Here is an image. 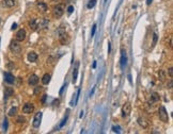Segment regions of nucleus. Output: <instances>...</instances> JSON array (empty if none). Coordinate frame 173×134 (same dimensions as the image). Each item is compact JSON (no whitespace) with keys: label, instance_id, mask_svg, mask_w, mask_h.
Masks as SVG:
<instances>
[{"label":"nucleus","instance_id":"f257e3e1","mask_svg":"<svg viewBox=\"0 0 173 134\" xmlns=\"http://www.w3.org/2000/svg\"><path fill=\"white\" fill-rule=\"evenodd\" d=\"M10 49H11V51L13 53L15 54H19L20 51H22V46H20L19 42L18 40H12L11 44H10Z\"/></svg>","mask_w":173,"mask_h":134},{"label":"nucleus","instance_id":"f03ea898","mask_svg":"<svg viewBox=\"0 0 173 134\" xmlns=\"http://www.w3.org/2000/svg\"><path fill=\"white\" fill-rule=\"evenodd\" d=\"M158 115H159V119L161 121H164V122H168V121H169V116H168V113H167L166 107L164 105H161L159 107Z\"/></svg>","mask_w":173,"mask_h":134},{"label":"nucleus","instance_id":"7ed1b4c3","mask_svg":"<svg viewBox=\"0 0 173 134\" xmlns=\"http://www.w3.org/2000/svg\"><path fill=\"white\" fill-rule=\"evenodd\" d=\"M63 13H64V7L62 6V4H58V6H56L54 8V10H53V14H54V16L56 18L61 17L63 15Z\"/></svg>","mask_w":173,"mask_h":134},{"label":"nucleus","instance_id":"20e7f679","mask_svg":"<svg viewBox=\"0 0 173 134\" xmlns=\"http://www.w3.org/2000/svg\"><path fill=\"white\" fill-rule=\"evenodd\" d=\"M42 116H43V113L42 112H38L37 114H35L34 118H33V122L32 125L34 128H39L40 125H41V120H42Z\"/></svg>","mask_w":173,"mask_h":134},{"label":"nucleus","instance_id":"39448f33","mask_svg":"<svg viewBox=\"0 0 173 134\" xmlns=\"http://www.w3.org/2000/svg\"><path fill=\"white\" fill-rule=\"evenodd\" d=\"M131 112V104L129 102H126V103L122 107V116L123 117H127Z\"/></svg>","mask_w":173,"mask_h":134},{"label":"nucleus","instance_id":"423d86ee","mask_svg":"<svg viewBox=\"0 0 173 134\" xmlns=\"http://www.w3.org/2000/svg\"><path fill=\"white\" fill-rule=\"evenodd\" d=\"M58 35H59V39L61 40V43L65 44V38H66V32H65V28L60 27L58 29Z\"/></svg>","mask_w":173,"mask_h":134},{"label":"nucleus","instance_id":"0eeeda50","mask_svg":"<svg viewBox=\"0 0 173 134\" xmlns=\"http://www.w3.org/2000/svg\"><path fill=\"white\" fill-rule=\"evenodd\" d=\"M33 111H34V105L32 103H30V102H28V103H26L23 106V112L26 113V114H31Z\"/></svg>","mask_w":173,"mask_h":134},{"label":"nucleus","instance_id":"6e6552de","mask_svg":"<svg viewBox=\"0 0 173 134\" xmlns=\"http://www.w3.org/2000/svg\"><path fill=\"white\" fill-rule=\"evenodd\" d=\"M1 6L3 8H13L16 6V1L15 0H2L1 1Z\"/></svg>","mask_w":173,"mask_h":134},{"label":"nucleus","instance_id":"1a4fd4ad","mask_svg":"<svg viewBox=\"0 0 173 134\" xmlns=\"http://www.w3.org/2000/svg\"><path fill=\"white\" fill-rule=\"evenodd\" d=\"M25 38H26V31L24 29L18 30L17 33H16V40H18V42H23Z\"/></svg>","mask_w":173,"mask_h":134},{"label":"nucleus","instance_id":"9d476101","mask_svg":"<svg viewBox=\"0 0 173 134\" xmlns=\"http://www.w3.org/2000/svg\"><path fill=\"white\" fill-rule=\"evenodd\" d=\"M4 81H6L7 83H9V84H13L15 82V78H14V76L12 74L4 73Z\"/></svg>","mask_w":173,"mask_h":134},{"label":"nucleus","instance_id":"9b49d317","mask_svg":"<svg viewBox=\"0 0 173 134\" xmlns=\"http://www.w3.org/2000/svg\"><path fill=\"white\" fill-rule=\"evenodd\" d=\"M126 61H127V59H126V51L124 49H122L121 50V67H122V69H123L125 67V65H126Z\"/></svg>","mask_w":173,"mask_h":134},{"label":"nucleus","instance_id":"f8f14e48","mask_svg":"<svg viewBox=\"0 0 173 134\" xmlns=\"http://www.w3.org/2000/svg\"><path fill=\"white\" fill-rule=\"evenodd\" d=\"M37 7H38V9L40 10V12H42V13H45L47 11V4L45 3V2H43V1H39L38 3H37Z\"/></svg>","mask_w":173,"mask_h":134},{"label":"nucleus","instance_id":"ddd939ff","mask_svg":"<svg viewBox=\"0 0 173 134\" xmlns=\"http://www.w3.org/2000/svg\"><path fill=\"white\" fill-rule=\"evenodd\" d=\"M138 123L143 129H147V128H149V121H147L144 117H139L138 118Z\"/></svg>","mask_w":173,"mask_h":134},{"label":"nucleus","instance_id":"4468645a","mask_svg":"<svg viewBox=\"0 0 173 134\" xmlns=\"http://www.w3.org/2000/svg\"><path fill=\"white\" fill-rule=\"evenodd\" d=\"M28 82H29L30 85H37L38 82H39V77L37 75H31V76L29 77Z\"/></svg>","mask_w":173,"mask_h":134},{"label":"nucleus","instance_id":"2eb2a0df","mask_svg":"<svg viewBox=\"0 0 173 134\" xmlns=\"http://www.w3.org/2000/svg\"><path fill=\"white\" fill-rule=\"evenodd\" d=\"M27 59L29 62H31V63H34V62H37L38 60V54L33 52V51H31V52H29L28 55H27Z\"/></svg>","mask_w":173,"mask_h":134},{"label":"nucleus","instance_id":"dca6fc26","mask_svg":"<svg viewBox=\"0 0 173 134\" xmlns=\"http://www.w3.org/2000/svg\"><path fill=\"white\" fill-rule=\"evenodd\" d=\"M14 94V91L12 87H6V90H4V99H8V98H10L11 96H13Z\"/></svg>","mask_w":173,"mask_h":134},{"label":"nucleus","instance_id":"f3484780","mask_svg":"<svg viewBox=\"0 0 173 134\" xmlns=\"http://www.w3.org/2000/svg\"><path fill=\"white\" fill-rule=\"evenodd\" d=\"M78 66H79V63L77 62V63H76L75 68H74V71H73V83H76V80H77V75H78Z\"/></svg>","mask_w":173,"mask_h":134},{"label":"nucleus","instance_id":"a211bd4d","mask_svg":"<svg viewBox=\"0 0 173 134\" xmlns=\"http://www.w3.org/2000/svg\"><path fill=\"white\" fill-rule=\"evenodd\" d=\"M158 100H159L158 94H157V93H152L151 94V100H150L151 103H155V102H157Z\"/></svg>","mask_w":173,"mask_h":134},{"label":"nucleus","instance_id":"6ab92c4d","mask_svg":"<svg viewBox=\"0 0 173 134\" xmlns=\"http://www.w3.org/2000/svg\"><path fill=\"white\" fill-rule=\"evenodd\" d=\"M29 27H30V29L31 30H33V31H35L39 27H38V24H37V20L35 19H31L29 21Z\"/></svg>","mask_w":173,"mask_h":134},{"label":"nucleus","instance_id":"aec40b11","mask_svg":"<svg viewBox=\"0 0 173 134\" xmlns=\"http://www.w3.org/2000/svg\"><path fill=\"white\" fill-rule=\"evenodd\" d=\"M50 78H51V77H50V75H48V74H45L44 76H43V78H42V83L43 84H48L49 82H50Z\"/></svg>","mask_w":173,"mask_h":134},{"label":"nucleus","instance_id":"412c9836","mask_svg":"<svg viewBox=\"0 0 173 134\" xmlns=\"http://www.w3.org/2000/svg\"><path fill=\"white\" fill-rule=\"evenodd\" d=\"M16 113H17V107L13 106V107H11V109H10V111H9V113H8V115H9L10 117H13V116L16 115Z\"/></svg>","mask_w":173,"mask_h":134},{"label":"nucleus","instance_id":"4be33fe9","mask_svg":"<svg viewBox=\"0 0 173 134\" xmlns=\"http://www.w3.org/2000/svg\"><path fill=\"white\" fill-rule=\"evenodd\" d=\"M48 24H49V21L46 19V18H44L43 20H42V23H41L40 25H38V27H40V28H46L47 26H48Z\"/></svg>","mask_w":173,"mask_h":134},{"label":"nucleus","instance_id":"5701e85b","mask_svg":"<svg viewBox=\"0 0 173 134\" xmlns=\"http://www.w3.org/2000/svg\"><path fill=\"white\" fill-rule=\"evenodd\" d=\"M95 4H96V0H90V1L88 2V6H86V8H88V9H92V8L95 7Z\"/></svg>","mask_w":173,"mask_h":134},{"label":"nucleus","instance_id":"b1692460","mask_svg":"<svg viewBox=\"0 0 173 134\" xmlns=\"http://www.w3.org/2000/svg\"><path fill=\"white\" fill-rule=\"evenodd\" d=\"M157 39H158V37H157V34H154V35H153V43H152V48H154L155 46H156Z\"/></svg>","mask_w":173,"mask_h":134},{"label":"nucleus","instance_id":"393cba45","mask_svg":"<svg viewBox=\"0 0 173 134\" xmlns=\"http://www.w3.org/2000/svg\"><path fill=\"white\" fill-rule=\"evenodd\" d=\"M159 79L161 81H164L166 79V75H165V71L164 70H159Z\"/></svg>","mask_w":173,"mask_h":134},{"label":"nucleus","instance_id":"a878e982","mask_svg":"<svg viewBox=\"0 0 173 134\" xmlns=\"http://www.w3.org/2000/svg\"><path fill=\"white\" fill-rule=\"evenodd\" d=\"M16 122H17V123H24V122H25V118H24L23 116H19V117H17V120H16Z\"/></svg>","mask_w":173,"mask_h":134},{"label":"nucleus","instance_id":"bb28decb","mask_svg":"<svg viewBox=\"0 0 173 134\" xmlns=\"http://www.w3.org/2000/svg\"><path fill=\"white\" fill-rule=\"evenodd\" d=\"M41 91H42V87H41V86H37V87H35V90H34V95H38Z\"/></svg>","mask_w":173,"mask_h":134},{"label":"nucleus","instance_id":"cd10ccee","mask_svg":"<svg viewBox=\"0 0 173 134\" xmlns=\"http://www.w3.org/2000/svg\"><path fill=\"white\" fill-rule=\"evenodd\" d=\"M67 12H68V14H72V13L74 12V7H73V6H70V7L67 8Z\"/></svg>","mask_w":173,"mask_h":134},{"label":"nucleus","instance_id":"c85d7f7f","mask_svg":"<svg viewBox=\"0 0 173 134\" xmlns=\"http://www.w3.org/2000/svg\"><path fill=\"white\" fill-rule=\"evenodd\" d=\"M168 74H169V76L172 78V76H173V68H172V67H170V68H169V70H168Z\"/></svg>","mask_w":173,"mask_h":134},{"label":"nucleus","instance_id":"c756f323","mask_svg":"<svg viewBox=\"0 0 173 134\" xmlns=\"http://www.w3.org/2000/svg\"><path fill=\"white\" fill-rule=\"evenodd\" d=\"M95 31H96V25H94V26H93V28H92V33H91V36H93V35L95 34Z\"/></svg>","mask_w":173,"mask_h":134},{"label":"nucleus","instance_id":"7c9ffc66","mask_svg":"<svg viewBox=\"0 0 173 134\" xmlns=\"http://www.w3.org/2000/svg\"><path fill=\"white\" fill-rule=\"evenodd\" d=\"M3 129H4V130H7V129H8V120H7V119H4V123H3Z\"/></svg>","mask_w":173,"mask_h":134},{"label":"nucleus","instance_id":"2f4dec72","mask_svg":"<svg viewBox=\"0 0 173 134\" xmlns=\"http://www.w3.org/2000/svg\"><path fill=\"white\" fill-rule=\"evenodd\" d=\"M46 98H47V95H43V98H42V103H45V101H46Z\"/></svg>","mask_w":173,"mask_h":134},{"label":"nucleus","instance_id":"473e14b6","mask_svg":"<svg viewBox=\"0 0 173 134\" xmlns=\"http://www.w3.org/2000/svg\"><path fill=\"white\" fill-rule=\"evenodd\" d=\"M16 27H17V24H13V25H12L11 30H15V29H16Z\"/></svg>","mask_w":173,"mask_h":134},{"label":"nucleus","instance_id":"72a5a7b5","mask_svg":"<svg viewBox=\"0 0 173 134\" xmlns=\"http://www.w3.org/2000/svg\"><path fill=\"white\" fill-rule=\"evenodd\" d=\"M172 80H170V82H169V85H168V86H169V87H168V88H172Z\"/></svg>","mask_w":173,"mask_h":134},{"label":"nucleus","instance_id":"f704fd0d","mask_svg":"<svg viewBox=\"0 0 173 134\" xmlns=\"http://www.w3.org/2000/svg\"><path fill=\"white\" fill-rule=\"evenodd\" d=\"M151 3H152V0H146V4H147V6H150Z\"/></svg>","mask_w":173,"mask_h":134},{"label":"nucleus","instance_id":"c9c22d12","mask_svg":"<svg viewBox=\"0 0 173 134\" xmlns=\"http://www.w3.org/2000/svg\"><path fill=\"white\" fill-rule=\"evenodd\" d=\"M92 67H93V68H95V67H96V62H94V63H93V65H92Z\"/></svg>","mask_w":173,"mask_h":134},{"label":"nucleus","instance_id":"e433bc0d","mask_svg":"<svg viewBox=\"0 0 173 134\" xmlns=\"http://www.w3.org/2000/svg\"><path fill=\"white\" fill-rule=\"evenodd\" d=\"M94 91H95V88H93V90H92V92H91V94H90V96H92V95H93V93H94Z\"/></svg>","mask_w":173,"mask_h":134},{"label":"nucleus","instance_id":"4c0bfd02","mask_svg":"<svg viewBox=\"0 0 173 134\" xmlns=\"http://www.w3.org/2000/svg\"><path fill=\"white\" fill-rule=\"evenodd\" d=\"M80 113H81V114H80V118H82V116H83V112H82V111H81Z\"/></svg>","mask_w":173,"mask_h":134},{"label":"nucleus","instance_id":"58836bf2","mask_svg":"<svg viewBox=\"0 0 173 134\" xmlns=\"http://www.w3.org/2000/svg\"><path fill=\"white\" fill-rule=\"evenodd\" d=\"M53 1H57V0H53Z\"/></svg>","mask_w":173,"mask_h":134}]
</instances>
